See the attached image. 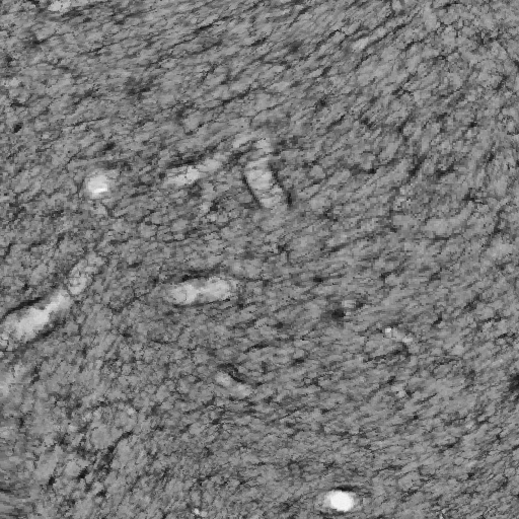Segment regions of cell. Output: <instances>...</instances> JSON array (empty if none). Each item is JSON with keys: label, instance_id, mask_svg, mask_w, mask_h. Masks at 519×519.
Returning <instances> with one entry per match:
<instances>
[{"label": "cell", "instance_id": "cell-1", "mask_svg": "<svg viewBox=\"0 0 519 519\" xmlns=\"http://www.w3.org/2000/svg\"><path fill=\"white\" fill-rule=\"evenodd\" d=\"M88 191L94 195H102L109 189V183L107 178L103 176H96L88 180L87 184Z\"/></svg>", "mask_w": 519, "mask_h": 519}]
</instances>
